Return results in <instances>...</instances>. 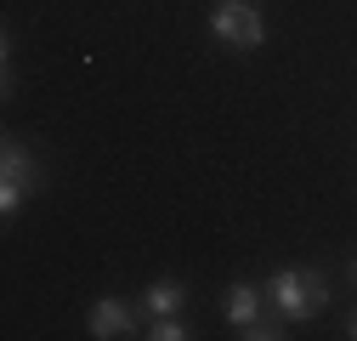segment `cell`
<instances>
[{
  "label": "cell",
  "mask_w": 357,
  "mask_h": 341,
  "mask_svg": "<svg viewBox=\"0 0 357 341\" xmlns=\"http://www.w3.org/2000/svg\"><path fill=\"white\" fill-rule=\"evenodd\" d=\"M266 296L278 302V313H284L289 324H301V319H312V313H324L329 284H324L318 268H278L273 279H266Z\"/></svg>",
  "instance_id": "1"
},
{
  "label": "cell",
  "mask_w": 357,
  "mask_h": 341,
  "mask_svg": "<svg viewBox=\"0 0 357 341\" xmlns=\"http://www.w3.org/2000/svg\"><path fill=\"white\" fill-rule=\"evenodd\" d=\"M210 34L221 40V46L250 52V46H261V40H266V23H261V12L250 6V0H215V12H210Z\"/></svg>",
  "instance_id": "2"
},
{
  "label": "cell",
  "mask_w": 357,
  "mask_h": 341,
  "mask_svg": "<svg viewBox=\"0 0 357 341\" xmlns=\"http://www.w3.org/2000/svg\"><path fill=\"white\" fill-rule=\"evenodd\" d=\"M40 182V165L23 143H6V154H0V217H17V205L34 194Z\"/></svg>",
  "instance_id": "3"
},
{
  "label": "cell",
  "mask_w": 357,
  "mask_h": 341,
  "mask_svg": "<svg viewBox=\"0 0 357 341\" xmlns=\"http://www.w3.org/2000/svg\"><path fill=\"white\" fill-rule=\"evenodd\" d=\"M227 324H233L244 341H278V335H284V330H273V324L261 319V290H255V284H233V290H227Z\"/></svg>",
  "instance_id": "4"
},
{
  "label": "cell",
  "mask_w": 357,
  "mask_h": 341,
  "mask_svg": "<svg viewBox=\"0 0 357 341\" xmlns=\"http://www.w3.org/2000/svg\"><path fill=\"white\" fill-rule=\"evenodd\" d=\"M130 330V302H119V296H102V302L91 307V335H125Z\"/></svg>",
  "instance_id": "5"
},
{
  "label": "cell",
  "mask_w": 357,
  "mask_h": 341,
  "mask_svg": "<svg viewBox=\"0 0 357 341\" xmlns=\"http://www.w3.org/2000/svg\"><path fill=\"white\" fill-rule=\"evenodd\" d=\"M182 302H188V284H176V279H159V284H148V313H153V319L176 313Z\"/></svg>",
  "instance_id": "6"
},
{
  "label": "cell",
  "mask_w": 357,
  "mask_h": 341,
  "mask_svg": "<svg viewBox=\"0 0 357 341\" xmlns=\"http://www.w3.org/2000/svg\"><path fill=\"white\" fill-rule=\"evenodd\" d=\"M148 335H153V341H188L193 330L176 319V313H165V319H153V330H148Z\"/></svg>",
  "instance_id": "7"
},
{
  "label": "cell",
  "mask_w": 357,
  "mask_h": 341,
  "mask_svg": "<svg viewBox=\"0 0 357 341\" xmlns=\"http://www.w3.org/2000/svg\"><path fill=\"white\" fill-rule=\"evenodd\" d=\"M351 279H357V262H351Z\"/></svg>",
  "instance_id": "8"
},
{
  "label": "cell",
  "mask_w": 357,
  "mask_h": 341,
  "mask_svg": "<svg viewBox=\"0 0 357 341\" xmlns=\"http://www.w3.org/2000/svg\"><path fill=\"white\" fill-rule=\"evenodd\" d=\"M351 341H357V324H351Z\"/></svg>",
  "instance_id": "9"
}]
</instances>
